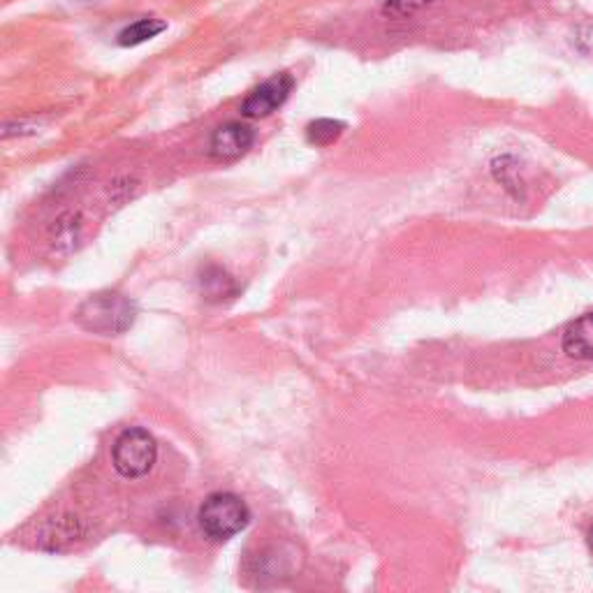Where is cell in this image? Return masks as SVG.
<instances>
[{
  "label": "cell",
  "mask_w": 593,
  "mask_h": 593,
  "mask_svg": "<svg viewBox=\"0 0 593 593\" xmlns=\"http://www.w3.org/2000/svg\"><path fill=\"white\" fill-rule=\"evenodd\" d=\"M137 316L135 304L119 293H98L83 302L77 310V323L93 334L111 336L132 327Z\"/></svg>",
  "instance_id": "obj_1"
},
{
  "label": "cell",
  "mask_w": 593,
  "mask_h": 593,
  "mask_svg": "<svg viewBox=\"0 0 593 593\" xmlns=\"http://www.w3.org/2000/svg\"><path fill=\"white\" fill-rule=\"evenodd\" d=\"M197 520H200V528L205 531L207 538L225 543L233 541L235 535H239L250 524V511L237 494L218 492L207 496L200 513H197Z\"/></svg>",
  "instance_id": "obj_2"
},
{
  "label": "cell",
  "mask_w": 593,
  "mask_h": 593,
  "mask_svg": "<svg viewBox=\"0 0 593 593\" xmlns=\"http://www.w3.org/2000/svg\"><path fill=\"white\" fill-rule=\"evenodd\" d=\"M158 459V445L156 438L142 429L132 427L126 429L111 447V462L121 477L126 480H137L151 473Z\"/></svg>",
  "instance_id": "obj_3"
},
{
  "label": "cell",
  "mask_w": 593,
  "mask_h": 593,
  "mask_svg": "<svg viewBox=\"0 0 593 593\" xmlns=\"http://www.w3.org/2000/svg\"><path fill=\"white\" fill-rule=\"evenodd\" d=\"M293 89H295L293 75L288 72L274 75L246 96V100L241 102V115L248 119H265L288 102Z\"/></svg>",
  "instance_id": "obj_4"
},
{
  "label": "cell",
  "mask_w": 593,
  "mask_h": 593,
  "mask_svg": "<svg viewBox=\"0 0 593 593\" xmlns=\"http://www.w3.org/2000/svg\"><path fill=\"white\" fill-rule=\"evenodd\" d=\"M253 142H256V132H253L250 126L230 121L214 130L211 142H209V154L216 160H235L244 156L253 147Z\"/></svg>",
  "instance_id": "obj_5"
},
{
  "label": "cell",
  "mask_w": 593,
  "mask_h": 593,
  "mask_svg": "<svg viewBox=\"0 0 593 593\" xmlns=\"http://www.w3.org/2000/svg\"><path fill=\"white\" fill-rule=\"evenodd\" d=\"M563 353L571 359L577 362H589L593 359V310L580 316L569 325V329L563 332Z\"/></svg>",
  "instance_id": "obj_6"
},
{
  "label": "cell",
  "mask_w": 593,
  "mask_h": 593,
  "mask_svg": "<svg viewBox=\"0 0 593 593\" xmlns=\"http://www.w3.org/2000/svg\"><path fill=\"white\" fill-rule=\"evenodd\" d=\"M200 286H202V293L207 295V299H211V302L230 299V297H235L239 293L235 278L225 269H220V267H207L202 271Z\"/></svg>",
  "instance_id": "obj_7"
},
{
  "label": "cell",
  "mask_w": 593,
  "mask_h": 593,
  "mask_svg": "<svg viewBox=\"0 0 593 593\" xmlns=\"http://www.w3.org/2000/svg\"><path fill=\"white\" fill-rule=\"evenodd\" d=\"M162 31H167V23L162 19L156 17H145V19H137L132 23H128L123 31L119 33V45L121 47H137V45H145L154 38H158Z\"/></svg>",
  "instance_id": "obj_8"
},
{
  "label": "cell",
  "mask_w": 593,
  "mask_h": 593,
  "mask_svg": "<svg viewBox=\"0 0 593 593\" xmlns=\"http://www.w3.org/2000/svg\"><path fill=\"white\" fill-rule=\"evenodd\" d=\"M346 130V123L342 121H334V119H318L314 123H308L306 128V139L310 145H316V147H329L334 145L338 137L344 135Z\"/></svg>",
  "instance_id": "obj_9"
},
{
  "label": "cell",
  "mask_w": 593,
  "mask_h": 593,
  "mask_svg": "<svg viewBox=\"0 0 593 593\" xmlns=\"http://www.w3.org/2000/svg\"><path fill=\"white\" fill-rule=\"evenodd\" d=\"M79 233H81L79 216H77V214H66V216H61L59 220H56L51 241H53L56 248H61V246H75L77 239H79Z\"/></svg>",
  "instance_id": "obj_10"
},
{
  "label": "cell",
  "mask_w": 593,
  "mask_h": 593,
  "mask_svg": "<svg viewBox=\"0 0 593 593\" xmlns=\"http://www.w3.org/2000/svg\"><path fill=\"white\" fill-rule=\"evenodd\" d=\"M432 6V0H387L383 12L392 19H406Z\"/></svg>",
  "instance_id": "obj_11"
},
{
  "label": "cell",
  "mask_w": 593,
  "mask_h": 593,
  "mask_svg": "<svg viewBox=\"0 0 593 593\" xmlns=\"http://www.w3.org/2000/svg\"><path fill=\"white\" fill-rule=\"evenodd\" d=\"M589 545H591V550H593V526H591V531H589Z\"/></svg>",
  "instance_id": "obj_12"
}]
</instances>
